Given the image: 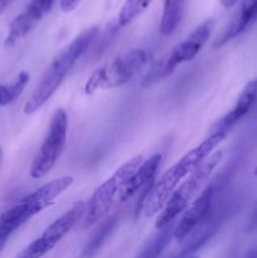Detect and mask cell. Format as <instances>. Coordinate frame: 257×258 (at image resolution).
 I'll use <instances>...</instances> for the list:
<instances>
[{"label":"cell","mask_w":257,"mask_h":258,"mask_svg":"<svg viewBox=\"0 0 257 258\" xmlns=\"http://www.w3.org/2000/svg\"><path fill=\"white\" fill-rule=\"evenodd\" d=\"M226 136L218 131H209L208 136L201 144L190 149L181 156L180 160L164 171L163 175L149 189L144 199L141 207L144 217L151 218L156 216L164 208L179 184L213 153L214 149L226 139Z\"/></svg>","instance_id":"1"},{"label":"cell","mask_w":257,"mask_h":258,"mask_svg":"<svg viewBox=\"0 0 257 258\" xmlns=\"http://www.w3.org/2000/svg\"><path fill=\"white\" fill-rule=\"evenodd\" d=\"M98 35V28L91 27L81 32L75 39L66 45L59 53L54 57L45 72L43 73L39 83L35 86L34 91L25 102L24 111L25 115H33L39 111L52 96L57 92L58 88L66 80L67 73L72 70L77 60L86 53V50L92 45Z\"/></svg>","instance_id":"2"},{"label":"cell","mask_w":257,"mask_h":258,"mask_svg":"<svg viewBox=\"0 0 257 258\" xmlns=\"http://www.w3.org/2000/svg\"><path fill=\"white\" fill-rule=\"evenodd\" d=\"M223 153L221 150H217L212 153L206 160L199 164L183 181L178 185V188L174 190L169 201L158 213L155 221V228L163 229L165 227L170 226L174 219L178 218L189 204L196 199V197L206 188V184L213 175L217 165L221 161Z\"/></svg>","instance_id":"3"},{"label":"cell","mask_w":257,"mask_h":258,"mask_svg":"<svg viewBox=\"0 0 257 258\" xmlns=\"http://www.w3.org/2000/svg\"><path fill=\"white\" fill-rule=\"evenodd\" d=\"M213 28V19H208L198 25L185 39L174 45L170 50H168L149 67L148 72L141 81V86L149 87L159 81L165 80L166 77L173 75L178 66L193 60L209 40Z\"/></svg>","instance_id":"4"},{"label":"cell","mask_w":257,"mask_h":258,"mask_svg":"<svg viewBox=\"0 0 257 258\" xmlns=\"http://www.w3.org/2000/svg\"><path fill=\"white\" fill-rule=\"evenodd\" d=\"M151 53L141 48L118 55L110 63L93 71L85 83V93L92 95L98 90H112L126 85L151 62Z\"/></svg>","instance_id":"5"},{"label":"cell","mask_w":257,"mask_h":258,"mask_svg":"<svg viewBox=\"0 0 257 258\" xmlns=\"http://www.w3.org/2000/svg\"><path fill=\"white\" fill-rule=\"evenodd\" d=\"M143 155H135L122 164L105 183L101 184L88 202L86 203V212L82 222V228H88L101 219L105 218L111 209L120 202L121 191L126 181L143 163Z\"/></svg>","instance_id":"6"},{"label":"cell","mask_w":257,"mask_h":258,"mask_svg":"<svg viewBox=\"0 0 257 258\" xmlns=\"http://www.w3.org/2000/svg\"><path fill=\"white\" fill-rule=\"evenodd\" d=\"M68 131L67 113L63 108L54 111L50 118L48 131L44 136L39 151L30 165L29 174L33 179H40L50 173L62 156L66 148Z\"/></svg>","instance_id":"7"},{"label":"cell","mask_w":257,"mask_h":258,"mask_svg":"<svg viewBox=\"0 0 257 258\" xmlns=\"http://www.w3.org/2000/svg\"><path fill=\"white\" fill-rule=\"evenodd\" d=\"M86 212V203L80 202L72 208L55 219L35 241H33L27 248L23 249L15 258H42L49 253L60 241L68 234V232L83 218Z\"/></svg>","instance_id":"8"},{"label":"cell","mask_w":257,"mask_h":258,"mask_svg":"<svg viewBox=\"0 0 257 258\" xmlns=\"http://www.w3.org/2000/svg\"><path fill=\"white\" fill-rule=\"evenodd\" d=\"M53 4L54 0H30L25 9L10 22L4 40L5 47H13L15 43L27 37L52 10Z\"/></svg>","instance_id":"9"},{"label":"cell","mask_w":257,"mask_h":258,"mask_svg":"<svg viewBox=\"0 0 257 258\" xmlns=\"http://www.w3.org/2000/svg\"><path fill=\"white\" fill-rule=\"evenodd\" d=\"M214 186H206L193 202L188 206V208L181 213L180 221L174 228V238L181 242L201 224V222L208 214L213 202Z\"/></svg>","instance_id":"10"},{"label":"cell","mask_w":257,"mask_h":258,"mask_svg":"<svg viewBox=\"0 0 257 258\" xmlns=\"http://www.w3.org/2000/svg\"><path fill=\"white\" fill-rule=\"evenodd\" d=\"M257 101V77L249 81L244 88L242 90L241 95L238 96L236 105L232 107L229 112L222 116L216 123L211 127L209 131H218V133L228 135L229 131L244 117L247 113L252 110Z\"/></svg>","instance_id":"11"},{"label":"cell","mask_w":257,"mask_h":258,"mask_svg":"<svg viewBox=\"0 0 257 258\" xmlns=\"http://www.w3.org/2000/svg\"><path fill=\"white\" fill-rule=\"evenodd\" d=\"M254 22H257V0H243L237 12L232 17L231 22L226 27L221 35L217 38L213 47H223L229 40L241 35L248 29Z\"/></svg>","instance_id":"12"},{"label":"cell","mask_w":257,"mask_h":258,"mask_svg":"<svg viewBox=\"0 0 257 258\" xmlns=\"http://www.w3.org/2000/svg\"><path fill=\"white\" fill-rule=\"evenodd\" d=\"M161 159H163L161 154H154V155H151L146 160H143V163L136 169L135 173L126 181L125 186H123L122 191H121L120 202H126L131 197L135 196L139 190L149 185V183L158 174V170L161 164Z\"/></svg>","instance_id":"13"},{"label":"cell","mask_w":257,"mask_h":258,"mask_svg":"<svg viewBox=\"0 0 257 258\" xmlns=\"http://www.w3.org/2000/svg\"><path fill=\"white\" fill-rule=\"evenodd\" d=\"M73 181H75L73 176H60V178L54 179V180L44 184V185H42L35 191L28 194L24 198L29 202L30 206L34 208V211L37 212L38 214L40 213L43 209H45L47 207H49L50 204L54 203L55 199L59 198L66 190H68V189L72 186Z\"/></svg>","instance_id":"14"},{"label":"cell","mask_w":257,"mask_h":258,"mask_svg":"<svg viewBox=\"0 0 257 258\" xmlns=\"http://www.w3.org/2000/svg\"><path fill=\"white\" fill-rule=\"evenodd\" d=\"M35 214L37 212L25 198L20 199L17 204L0 214V243H4L13 232L17 231Z\"/></svg>","instance_id":"15"},{"label":"cell","mask_w":257,"mask_h":258,"mask_svg":"<svg viewBox=\"0 0 257 258\" xmlns=\"http://www.w3.org/2000/svg\"><path fill=\"white\" fill-rule=\"evenodd\" d=\"M185 13V0H164L163 14L160 20V34L171 35L181 23Z\"/></svg>","instance_id":"16"},{"label":"cell","mask_w":257,"mask_h":258,"mask_svg":"<svg viewBox=\"0 0 257 258\" xmlns=\"http://www.w3.org/2000/svg\"><path fill=\"white\" fill-rule=\"evenodd\" d=\"M116 224H117L116 217H111V218L106 219V221L93 232L91 238L86 242V244L82 248V252H81L80 254V258L95 257L96 253L100 251L101 247L103 246L106 239L110 237V234L112 233L113 229L116 228Z\"/></svg>","instance_id":"17"},{"label":"cell","mask_w":257,"mask_h":258,"mask_svg":"<svg viewBox=\"0 0 257 258\" xmlns=\"http://www.w3.org/2000/svg\"><path fill=\"white\" fill-rule=\"evenodd\" d=\"M174 228L165 227L160 229V233L156 237H154L150 242L145 246V248L138 254L136 258H159L163 253L164 249L166 248L171 241V237H174Z\"/></svg>","instance_id":"18"},{"label":"cell","mask_w":257,"mask_h":258,"mask_svg":"<svg viewBox=\"0 0 257 258\" xmlns=\"http://www.w3.org/2000/svg\"><path fill=\"white\" fill-rule=\"evenodd\" d=\"M153 3V0H126L118 14V25L126 27L138 19Z\"/></svg>","instance_id":"19"},{"label":"cell","mask_w":257,"mask_h":258,"mask_svg":"<svg viewBox=\"0 0 257 258\" xmlns=\"http://www.w3.org/2000/svg\"><path fill=\"white\" fill-rule=\"evenodd\" d=\"M29 73L27 71H22L18 73L17 77L8 85H3L2 92H3V101L2 105L7 106L9 103L14 102L18 97L23 93L24 88L29 83Z\"/></svg>","instance_id":"20"},{"label":"cell","mask_w":257,"mask_h":258,"mask_svg":"<svg viewBox=\"0 0 257 258\" xmlns=\"http://www.w3.org/2000/svg\"><path fill=\"white\" fill-rule=\"evenodd\" d=\"M80 3L81 0H59V7L65 13H70L73 12Z\"/></svg>","instance_id":"21"},{"label":"cell","mask_w":257,"mask_h":258,"mask_svg":"<svg viewBox=\"0 0 257 258\" xmlns=\"http://www.w3.org/2000/svg\"><path fill=\"white\" fill-rule=\"evenodd\" d=\"M13 2H14V0H0V15L8 9V7H9Z\"/></svg>","instance_id":"22"},{"label":"cell","mask_w":257,"mask_h":258,"mask_svg":"<svg viewBox=\"0 0 257 258\" xmlns=\"http://www.w3.org/2000/svg\"><path fill=\"white\" fill-rule=\"evenodd\" d=\"M219 2H221V4L224 8H232L233 5H236L238 3V0H219Z\"/></svg>","instance_id":"23"},{"label":"cell","mask_w":257,"mask_h":258,"mask_svg":"<svg viewBox=\"0 0 257 258\" xmlns=\"http://www.w3.org/2000/svg\"><path fill=\"white\" fill-rule=\"evenodd\" d=\"M243 258H257V248L251 249Z\"/></svg>","instance_id":"24"},{"label":"cell","mask_w":257,"mask_h":258,"mask_svg":"<svg viewBox=\"0 0 257 258\" xmlns=\"http://www.w3.org/2000/svg\"><path fill=\"white\" fill-rule=\"evenodd\" d=\"M2 88H3V85H2V83H0V106H3V105H2V101H3V92H2Z\"/></svg>","instance_id":"25"},{"label":"cell","mask_w":257,"mask_h":258,"mask_svg":"<svg viewBox=\"0 0 257 258\" xmlns=\"http://www.w3.org/2000/svg\"><path fill=\"white\" fill-rule=\"evenodd\" d=\"M185 258H199L198 256H194V254H190V256H188V257H185Z\"/></svg>","instance_id":"26"},{"label":"cell","mask_w":257,"mask_h":258,"mask_svg":"<svg viewBox=\"0 0 257 258\" xmlns=\"http://www.w3.org/2000/svg\"><path fill=\"white\" fill-rule=\"evenodd\" d=\"M253 174H254V176H257V165H256V168H254V171H253Z\"/></svg>","instance_id":"27"},{"label":"cell","mask_w":257,"mask_h":258,"mask_svg":"<svg viewBox=\"0 0 257 258\" xmlns=\"http://www.w3.org/2000/svg\"><path fill=\"white\" fill-rule=\"evenodd\" d=\"M174 258H185V257H183V256H181V254H179V256H176V257H174Z\"/></svg>","instance_id":"28"},{"label":"cell","mask_w":257,"mask_h":258,"mask_svg":"<svg viewBox=\"0 0 257 258\" xmlns=\"http://www.w3.org/2000/svg\"><path fill=\"white\" fill-rule=\"evenodd\" d=\"M3 244H4V243H0V248H2V247H3Z\"/></svg>","instance_id":"29"}]
</instances>
